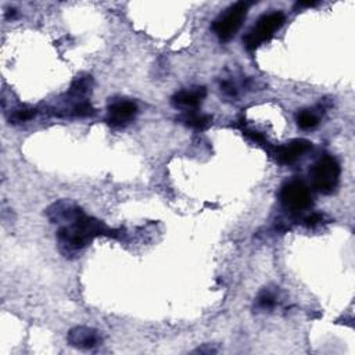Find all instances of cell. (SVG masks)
Returning <instances> with one entry per match:
<instances>
[{
  "label": "cell",
  "instance_id": "cell-4",
  "mask_svg": "<svg viewBox=\"0 0 355 355\" xmlns=\"http://www.w3.org/2000/svg\"><path fill=\"white\" fill-rule=\"evenodd\" d=\"M284 21H286V17L282 11H272V12L263 14L243 37L245 49L255 50L263 42L269 40L275 35V32H277L283 26Z\"/></svg>",
  "mask_w": 355,
  "mask_h": 355
},
{
  "label": "cell",
  "instance_id": "cell-11",
  "mask_svg": "<svg viewBox=\"0 0 355 355\" xmlns=\"http://www.w3.org/2000/svg\"><path fill=\"white\" fill-rule=\"evenodd\" d=\"M179 121L193 129L202 130L207 129L212 123V116L208 114H200V112H193V111H186L179 116Z\"/></svg>",
  "mask_w": 355,
  "mask_h": 355
},
{
  "label": "cell",
  "instance_id": "cell-13",
  "mask_svg": "<svg viewBox=\"0 0 355 355\" xmlns=\"http://www.w3.org/2000/svg\"><path fill=\"white\" fill-rule=\"evenodd\" d=\"M319 121H320V114L315 110H302L297 115V125L304 130L313 129L315 126L319 125Z\"/></svg>",
  "mask_w": 355,
  "mask_h": 355
},
{
  "label": "cell",
  "instance_id": "cell-8",
  "mask_svg": "<svg viewBox=\"0 0 355 355\" xmlns=\"http://www.w3.org/2000/svg\"><path fill=\"white\" fill-rule=\"evenodd\" d=\"M312 148V143L305 139H294L275 150V157L280 164H293Z\"/></svg>",
  "mask_w": 355,
  "mask_h": 355
},
{
  "label": "cell",
  "instance_id": "cell-1",
  "mask_svg": "<svg viewBox=\"0 0 355 355\" xmlns=\"http://www.w3.org/2000/svg\"><path fill=\"white\" fill-rule=\"evenodd\" d=\"M108 227L86 214L72 223L62 225L57 232L58 248L65 257H71L83 250L92 240L100 234L108 233Z\"/></svg>",
  "mask_w": 355,
  "mask_h": 355
},
{
  "label": "cell",
  "instance_id": "cell-12",
  "mask_svg": "<svg viewBox=\"0 0 355 355\" xmlns=\"http://www.w3.org/2000/svg\"><path fill=\"white\" fill-rule=\"evenodd\" d=\"M92 86H93L92 76L82 75L79 78H75V80L71 83V87L67 94L73 98H86V96L92 90Z\"/></svg>",
  "mask_w": 355,
  "mask_h": 355
},
{
  "label": "cell",
  "instance_id": "cell-10",
  "mask_svg": "<svg viewBox=\"0 0 355 355\" xmlns=\"http://www.w3.org/2000/svg\"><path fill=\"white\" fill-rule=\"evenodd\" d=\"M67 340L71 345L78 348H93L101 343V336L93 327L76 326L68 331Z\"/></svg>",
  "mask_w": 355,
  "mask_h": 355
},
{
  "label": "cell",
  "instance_id": "cell-6",
  "mask_svg": "<svg viewBox=\"0 0 355 355\" xmlns=\"http://www.w3.org/2000/svg\"><path fill=\"white\" fill-rule=\"evenodd\" d=\"M83 209L71 200H60L57 202H53L46 209V216L51 223H62L68 225L83 216Z\"/></svg>",
  "mask_w": 355,
  "mask_h": 355
},
{
  "label": "cell",
  "instance_id": "cell-5",
  "mask_svg": "<svg viewBox=\"0 0 355 355\" xmlns=\"http://www.w3.org/2000/svg\"><path fill=\"white\" fill-rule=\"evenodd\" d=\"M280 201L287 209L300 212L312 205V194L305 182L290 179L280 189Z\"/></svg>",
  "mask_w": 355,
  "mask_h": 355
},
{
  "label": "cell",
  "instance_id": "cell-3",
  "mask_svg": "<svg viewBox=\"0 0 355 355\" xmlns=\"http://www.w3.org/2000/svg\"><path fill=\"white\" fill-rule=\"evenodd\" d=\"M248 7H250V3H247V1H237V3H234L232 6H229L214 21L212 31L215 32V35L222 42H227L232 37H234V35L239 32V29L241 28L244 19L247 17Z\"/></svg>",
  "mask_w": 355,
  "mask_h": 355
},
{
  "label": "cell",
  "instance_id": "cell-14",
  "mask_svg": "<svg viewBox=\"0 0 355 355\" xmlns=\"http://www.w3.org/2000/svg\"><path fill=\"white\" fill-rule=\"evenodd\" d=\"M37 114V110L29 105H18L10 111V122L11 123H22L31 121Z\"/></svg>",
  "mask_w": 355,
  "mask_h": 355
},
{
  "label": "cell",
  "instance_id": "cell-16",
  "mask_svg": "<svg viewBox=\"0 0 355 355\" xmlns=\"http://www.w3.org/2000/svg\"><path fill=\"white\" fill-rule=\"evenodd\" d=\"M323 220V215L322 214H311L304 219V225L308 227H313L318 223H320Z\"/></svg>",
  "mask_w": 355,
  "mask_h": 355
},
{
  "label": "cell",
  "instance_id": "cell-15",
  "mask_svg": "<svg viewBox=\"0 0 355 355\" xmlns=\"http://www.w3.org/2000/svg\"><path fill=\"white\" fill-rule=\"evenodd\" d=\"M276 294L270 290H262L259 295L257 297V308L265 311V309H272L276 305Z\"/></svg>",
  "mask_w": 355,
  "mask_h": 355
},
{
  "label": "cell",
  "instance_id": "cell-7",
  "mask_svg": "<svg viewBox=\"0 0 355 355\" xmlns=\"http://www.w3.org/2000/svg\"><path fill=\"white\" fill-rule=\"evenodd\" d=\"M137 111L136 103L130 100H114L107 108V122L112 126H125L135 119Z\"/></svg>",
  "mask_w": 355,
  "mask_h": 355
},
{
  "label": "cell",
  "instance_id": "cell-2",
  "mask_svg": "<svg viewBox=\"0 0 355 355\" xmlns=\"http://www.w3.org/2000/svg\"><path fill=\"white\" fill-rule=\"evenodd\" d=\"M341 168L333 155H322L309 169V178L312 187L322 193L330 194L338 184Z\"/></svg>",
  "mask_w": 355,
  "mask_h": 355
},
{
  "label": "cell",
  "instance_id": "cell-9",
  "mask_svg": "<svg viewBox=\"0 0 355 355\" xmlns=\"http://www.w3.org/2000/svg\"><path fill=\"white\" fill-rule=\"evenodd\" d=\"M207 96V90L204 86H196V87H190V89H184L180 92H176L172 98L171 103L176 107V108H182V110H196L202 100Z\"/></svg>",
  "mask_w": 355,
  "mask_h": 355
}]
</instances>
